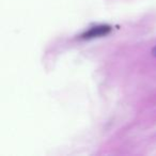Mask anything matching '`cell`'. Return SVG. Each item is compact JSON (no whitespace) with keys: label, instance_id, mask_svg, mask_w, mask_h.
Listing matches in <instances>:
<instances>
[{"label":"cell","instance_id":"obj_1","mask_svg":"<svg viewBox=\"0 0 156 156\" xmlns=\"http://www.w3.org/2000/svg\"><path fill=\"white\" fill-rule=\"evenodd\" d=\"M111 31V27L108 25H100L90 28L88 31H86L83 34H81L83 39H93V37H100L108 34Z\"/></svg>","mask_w":156,"mask_h":156},{"label":"cell","instance_id":"obj_2","mask_svg":"<svg viewBox=\"0 0 156 156\" xmlns=\"http://www.w3.org/2000/svg\"><path fill=\"white\" fill-rule=\"evenodd\" d=\"M152 54H153L154 56H156V47L153 48V50H152Z\"/></svg>","mask_w":156,"mask_h":156}]
</instances>
